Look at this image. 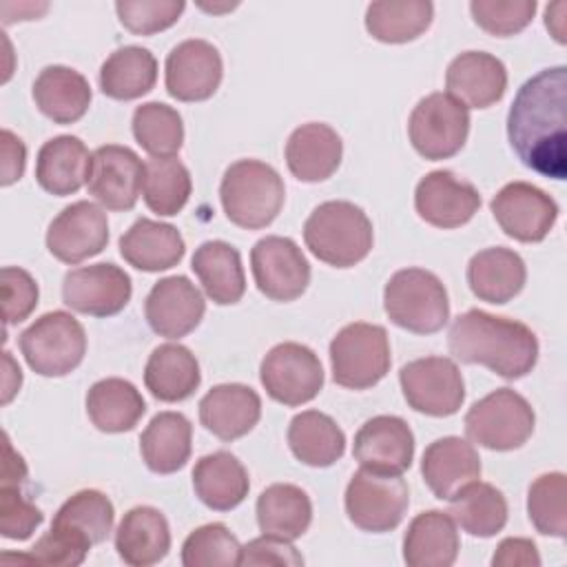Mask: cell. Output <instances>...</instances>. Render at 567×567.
<instances>
[{
    "label": "cell",
    "mask_w": 567,
    "mask_h": 567,
    "mask_svg": "<svg viewBox=\"0 0 567 567\" xmlns=\"http://www.w3.org/2000/svg\"><path fill=\"white\" fill-rule=\"evenodd\" d=\"M507 140L523 166L549 179L567 175V69H543L514 95Z\"/></svg>",
    "instance_id": "6da1fadb"
},
{
    "label": "cell",
    "mask_w": 567,
    "mask_h": 567,
    "mask_svg": "<svg viewBox=\"0 0 567 567\" xmlns=\"http://www.w3.org/2000/svg\"><path fill=\"white\" fill-rule=\"evenodd\" d=\"M447 346L456 361L485 365L509 381L529 374L538 361V339L529 326L478 308L452 321Z\"/></svg>",
    "instance_id": "7a4b0ae2"
},
{
    "label": "cell",
    "mask_w": 567,
    "mask_h": 567,
    "mask_svg": "<svg viewBox=\"0 0 567 567\" xmlns=\"http://www.w3.org/2000/svg\"><path fill=\"white\" fill-rule=\"evenodd\" d=\"M303 241L319 261L334 268H352L372 250V221L361 206L330 199L308 215Z\"/></svg>",
    "instance_id": "3957f363"
},
{
    "label": "cell",
    "mask_w": 567,
    "mask_h": 567,
    "mask_svg": "<svg viewBox=\"0 0 567 567\" xmlns=\"http://www.w3.org/2000/svg\"><path fill=\"white\" fill-rule=\"evenodd\" d=\"M219 199L226 217L246 230L272 224L284 206L286 186L279 173L261 159H237L221 177Z\"/></svg>",
    "instance_id": "277c9868"
},
{
    "label": "cell",
    "mask_w": 567,
    "mask_h": 567,
    "mask_svg": "<svg viewBox=\"0 0 567 567\" xmlns=\"http://www.w3.org/2000/svg\"><path fill=\"white\" fill-rule=\"evenodd\" d=\"M383 308L394 326L414 334H434L450 319L447 290L425 268L396 270L383 288Z\"/></svg>",
    "instance_id": "5b68a950"
},
{
    "label": "cell",
    "mask_w": 567,
    "mask_h": 567,
    "mask_svg": "<svg viewBox=\"0 0 567 567\" xmlns=\"http://www.w3.org/2000/svg\"><path fill=\"white\" fill-rule=\"evenodd\" d=\"M390 339L383 326L354 321L330 341L332 381L348 390H368L390 370Z\"/></svg>",
    "instance_id": "8992f818"
},
{
    "label": "cell",
    "mask_w": 567,
    "mask_h": 567,
    "mask_svg": "<svg viewBox=\"0 0 567 567\" xmlns=\"http://www.w3.org/2000/svg\"><path fill=\"white\" fill-rule=\"evenodd\" d=\"M20 352L35 374L66 377L86 354V332L71 312H44L20 334Z\"/></svg>",
    "instance_id": "52a82bcc"
},
{
    "label": "cell",
    "mask_w": 567,
    "mask_h": 567,
    "mask_svg": "<svg viewBox=\"0 0 567 567\" xmlns=\"http://www.w3.org/2000/svg\"><path fill=\"white\" fill-rule=\"evenodd\" d=\"M536 414L529 401L512 388H498L478 399L465 414V432L481 447L509 452L534 434Z\"/></svg>",
    "instance_id": "ba28073f"
},
{
    "label": "cell",
    "mask_w": 567,
    "mask_h": 567,
    "mask_svg": "<svg viewBox=\"0 0 567 567\" xmlns=\"http://www.w3.org/2000/svg\"><path fill=\"white\" fill-rule=\"evenodd\" d=\"M343 505L354 527L383 534L403 520L410 505V489L401 474H381L361 467L346 487Z\"/></svg>",
    "instance_id": "9c48e42d"
},
{
    "label": "cell",
    "mask_w": 567,
    "mask_h": 567,
    "mask_svg": "<svg viewBox=\"0 0 567 567\" xmlns=\"http://www.w3.org/2000/svg\"><path fill=\"white\" fill-rule=\"evenodd\" d=\"M467 133V109L441 91L421 97L408 120V135L414 151L432 162L454 157L465 146Z\"/></svg>",
    "instance_id": "30bf717a"
},
{
    "label": "cell",
    "mask_w": 567,
    "mask_h": 567,
    "mask_svg": "<svg viewBox=\"0 0 567 567\" xmlns=\"http://www.w3.org/2000/svg\"><path fill=\"white\" fill-rule=\"evenodd\" d=\"M259 381L272 401L297 408L321 392L323 368L315 350L297 341H284L261 359Z\"/></svg>",
    "instance_id": "8fae6325"
},
{
    "label": "cell",
    "mask_w": 567,
    "mask_h": 567,
    "mask_svg": "<svg viewBox=\"0 0 567 567\" xmlns=\"http://www.w3.org/2000/svg\"><path fill=\"white\" fill-rule=\"evenodd\" d=\"M399 383L408 405L427 416H452L465 401L463 374L450 357H423L399 370Z\"/></svg>",
    "instance_id": "7c38bea8"
},
{
    "label": "cell",
    "mask_w": 567,
    "mask_h": 567,
    "mask_svg": "<svg viewBox=\"0 0 567 567\" xmlns=\"http://www.w3.org/2000/svg\"><path fill=\"white\" fill-rule=\"evenodd\" d=\"M501 230L523 244L543 241L558 219V204L529 182L505 184L489 202Z\"/></svg>",
    "instance_id": "4fadbf2b"
},
{
    "label": "cell",
    "mask_w": 567,
    "mask_h": 567,
    "mask_svg": "<svg viewBox=\"0 0 567 567\" xmlns=\"http://www.w3.org/2000/svg\"><path fill=\"white\" fill-rule=\"evenodd\" d=\"M250 268L259 292L272 301H295L310 284V264L290 237H261L250 250Z\"/></svg>",
    "instance_id": "5bb4252c"
},
{
    "label": "cell",
    "mask_w": 567,
    "mask_h": 567,
    "mask_svg": "<svg viewBox=\"0 0 567 567\" xmlns=\"http://www.w3.org/2000/svg\"><path fill=\"white\" fill-rule=\"evenodd\" d=\"M224 78V62L215 44L190 38L171 49L164 64V82L179 102H204L215 95Z\"/></svg>",
    "instance_id": "9a60e30c"
},
{
    "label": "cell",
    "mask_w": 567,
    "mask_h": 567,
    "mask_svg": "<svg viewBox=\"0 0 567 567\" xmlns=\"http://www.w3.org/2000/svg\"><path fill=\"white\" fill-rule=\"evenodd\" d=\"M86 188L104 208L131 210L144 188V164L128 146H97L91 155Z\"/></svg>",
    "instance_id": "2e32d148"
},
{
    "label": "cell",
    "mask_w": 567,
    "mask_h": 567,
    "mask_svg": "<svg viewBox=\"0 0 567 567\" xmlns=\"http://www.w3.org/2000/svg\"><path fill=\"white\" fill-rule=\"evenodd\" d=\"M133 295L128 272L115 264H93L69 270L62 281L64 303L89 317H113L126 308Z\"/></svg>",
    "instance_id": "e0dca14e"
},
{
    "label": "cell",
    "mask_w": 567,
    "mask_h": 567,
    "mask_svg": "<svg viewBox=\"0 0 567 567\" xmlns=\"http://www.w3.org/2000/svg\"><path fill=\"white\" fill-rule=\"evenodd\" d=\"M109 244V219L104 208L80 199L53 217L47 228V248L62 264H80L100 255Z\"/></svg>",
    "instance_id": "ac0fdd59"
},
{
    "label": "cell",
    "mask_w": 567,
    "mask_h": 567,
    "mask_svg": "<svg viewBox=\"0 0 567 567\" xmlns=\"http://www.w3.org/2000/svg\"><path fill=\"white\" fill-rule=\"evenodd\" d=\"M414 208L419 217L434 228H458L478 213L481 195L474 184L441 168L419 179Z\"/></svg>",
    "instance_id": "d6986e66"
},
{
    "label": "cell",
    "mask_w": 567,
    "mask_h": 567,
    "mask_svg": "<svg viewBox=\"0 0 567 567\" xmlns=\"http://www.w3.org/2000/svg\"><path fill=\"white\" fill-rule=\"evenodd\" d=\"M206 301L195 284L184 275H171L153 284L144 301L151 330L166 339L190 334L204 319Z\"/></svg>",
    "instance_id": "ffe728a7"
},
{
    "label": "cell",
    "mask_w": 567,
    "mask_h": 567,
    "mask_svg": "<svg viewBox=\"0 0 567 567\" xmlns=\"http://www.w3.org/2000/svg\"><path fill=\"white\" fill-rule=\"evenodd\" d=\"M352 456L365 470L403 474L414 458V434L401 416H372L354 434Z\"/></svg>",
    "instance_id": "44dd1931"
},
{
    "label": "cell",
    "mask_w": 567,
    "mask_h": 567,
    "mask_svg": "<svg viewBox=\"0 0 567 567\" xmlns=\"http://www.w3.org/2000/svg\"><path fill=\"white\" fill-rule=\"evenodd\" d=\"M445 89L465 109H487L505 95L507 69L492 53L463 51L447 64Z\"/></svg>",
    "instance_id": "7402d4cb"
},
{
    "label": "cell",
    "mask_w": 567,
    "mask_h": 567,
    "mask_svg": "<svg viewBox=\"0 0 567 567\" xmlns=\"http://www.w3.org/2000/svg\"><path fill=\"white\" fill-rule=\"evenodd\" d=\"M421 474L436 498L450 501L465 485L481 478V456L465 439L443 436L425 447Z\"/></svg>",
    "instance_id": "603a6c76"
},
{
    "label": "cell",
    "mask_w": 567,
    "mask_h": 567,
    "mask_svg": "<svg viewBox=\"0 0 567 567\" xmlns=\"http://www.w3.org/2000/svg\"><path fill=\"white\" fill-rule=\"evenodd\" d=\"M115 520L113 503L100 489H80L69 496L53 516L51 532L89 554L109 538Z\"/></svg>",
    "instance_id": "cb8c5ba5"
},
{
    "label": "cell",
    "mask_w": 567,
    "mask_h": 567,
    "mask_svg": "<svg viewBox=\"0 0 567 567\" xmlns=\"http://www.w3.org/2000/svg\"><path fill=\"white\" fill-rule=\"evenodd\" d=\"M261 416L259 394L244 383H221L210 388L199 401L202 425L221 441L246 436Z\"/></svg>",
    "instance_id": "d4e9b609"
},
{
    "label": "cell",
    "mask_w": 567,
    "mask_h": 567,
    "mask_svg": "<svg viewBox=\"0 0 567 567\" xmlns=\"http://www.w3.org/2000/svg\"><path fill=\"white\" fill-rule=\"evenodd\" d=\"M343 157L339 133L323 122L297 126L286 142L288 171L306 184H317L332 177Z\"/></svg>",
    "instance_id": "484cf974"
},
{
    "label": "cell",
    "mask_w": 567,
    "mask_h": 567,
    "mask_svg": "<svg viewBox=\"0 0 567 567\" xmlns=\"http://www.w3.org/2000/svg\"><path fill=\"white\" fill-rule=\"evenodd\" d=\"M86 144L75 135H55L47 140L35 157V179L42 190L55 197L78 193L91 171Z\"/></svg>",
    "instance_id": "4316f807"
},
{
    "label": "cell",
    "mask_w": 567,
    "mask_h": 567,
    "mask_svg": "<svg viewBox=\"0 0 567 567\" xmlns=\"http://www.w3.org/2000/svg\"><path fill=\"white\" fill-rule=\"evenodd\" d=\"M115 549L131 567H148L164 560L171 549L166 516L151 505L131 507L115 529Z\"/></svg>",
    "instance_id": "83f0119b"
},
{
    "label": "cell",
    "mask_w": 567,
    "mask_h": 567,
    "mask_svg": "<svg viewBox=\"0 0 567 567\" xmlns=\"http://www.w3.org/2000/svg\"><path fill=\"white\" fill-rule=\"evenodd\" d=\"M461 549L456 523L447 512L416 514L403 536V560L410 567H450Z\"/></svg>",
    "instance_id": "f1b7e54d"
},
{
    "label": "cell",
    "mask_w": 567,
    "mask_h": 567,
    "mask_svg": "<svg viewBox=\"0 0 567 567\" xmlns=\"http://www.w3.org/2000/svg\"><path fill=\"white\" fill-rule=\"evenodd\" d=\"M186 252L184 237L173 224L140 217L122 237L120 255L144 272H159L177 266Z\"/></svg>",
    "instance_id": "f546056e"
},
{
    "label": "cell",
    "mask_w": 567,
    "mask_h": 567,
    "mask_svg": "<svg viewBox=\"0 0 567 567\" xmlns=\"http://www.w3.org/2000/svg\"><path fill=\"white\" fill-rule=\"evenodd\" d=\"M33 102L55 124H73L84 117L91 104L89 80L64 64L44 66L33 82Z\"/></svg>",
    "instance_id": "4dcf8cb0"
},
{
    "label": "cell",
    "mask_w": 567,
    "mask_h": 567,
    "mask_svg": "<svg viewBox=\"0 0 567 567\" xmlns=\"http://www.w3.org/2000/svg\"><path fill=\"white\" fill-rule=\"evenodd\" d=\"M527 268L518 252L494 246L472 255L467 264V286L481 301L507 303L525 286Z\"/></svg>",
    "instance_id": "1f68e13d"
},
{
    "label": "cell",
    "mask_w": 567,
    "mask_h": 567,
    "mask_svg": "<svg viewBox=\"0 0 567 567\" xmlns=\"http://www.w3.org/2000/svg\"><path fill=\"white\" fill-rule=\"evenodd\" d=\"M193 489L208 509L230 512L248 496L250 481L241 461L235 454L219 450L195 463Z\"/></svg>",
    "instance_id": "d6a6232c"
},
{
    "label": "cell",
    "mask_w": 567,
    "mask_h": 567,
    "mask_svg": "<svg viewBox=\"0 0 567 567\" xmlns=\"http://www.w3.org/2000/svg\"><path fill=\"white\" fill-rule=\"evenodd\" d=\"M190 268L197 275L208 299H213L217 306H233L246 292L241 255L228 241H204L199 248H195Z\"/></svg>",
    "instance_id": "836d02e7"
},
{
    "label": "cell",
    "mask_w": 567,
    "mask_h": 567,
    "mask_svg": "<svg viewBox=\"0 0 567 567\" xmlns=\"http://www.w3.org/2000/svg\"><path fill=\"white\" fill-rule=\"evenodd\" d=\"M199 363L195 354L182 343L157 346L144 368L146 390L164 403L188 399L199 388Z\"/></svg>",
    "instance_id": "e575fe53"
},
{
    "label": "cell",
    "mask_w": 567,
    "mask_h": 567,
    "mask_svg": "<svg viewBox=\"0 0 567 567\" xmlns=\"http://www.w3.org/2000/svg\"><path fill=\"white\" fill-rule=\"evenodd\" d=\"M144 412V396L126 379L106 377L95 381L86 392V414L100 432H128L140 423Z\"/></svg>",
    "instance_id": "d590c367"
},
{
    "label": "cell",
    "mask_w": 567,
    "mask_h": 567,
    "mask_svg": "<svg viewBox=\"0 0 567 567\" xmlns=\"http://www.w3.org/2000/svg\"><path fill=\"white\" fill-rule=\"evenodd\" d=\"M193 425L182 412H159L140 436V452L155 474H173L190 458Z\"/></svg>",
    "instance_id": "8d00e7d4"
},
{
    "label": "cell",
    "mask_w": 567,
    "mask_h": 567,
    "mask_svg": "<svg viewBox=\"0 0 567 567\" xmlns=\"http://www.w3.org/2000/svg\"><path fill=\"white\" fill-rule=\"evenodd\" d=\"M255 514L261 534L295 540L310 527L312 503L299 485L272 483L259 494Z\"/></svg>",
    "instance_id": "74e56055"
},
{
    "label": "cell",
    "mask_w": 567,
    "mask_h": 567,
    "mask_svg": "<svg viewBox=\"0 0 567 567\" xmlns=\"http://www.w3.org/2000/svg\"><path fill=\"white\" fill-rule=\"evenodd\" d=\"M288 445L297 461L310 467H330L346 452V434L337 421L319 410H303L288 425Z\"/></svg>",
    "instance_id": "f35d334b"
},
{
    "label": "cell",
    "mask_w": 567,
    "mask_h": 567,
    "mask_svg": "<svg viewBox=\"0 0 567 567\" xmlns=\"http://www.w3.org/2000/svg\"><path fill=\"white\" fill-rule=\"evenodd\" d=\"M157 82V60L144 47L115 49L100 66V89L106 97L131 102L146 95Z\"/></svg>",
    "instance_id": "ab89813d"
},
{
    "label": "cell",
    "mask_w": 567,
    "mask_h": 567,
    "mask_svg": "<svg viewBox=\"0 0 567 567\" xmlns=\"http://www.w3.org/2000/svg\"><path fill=\"white\" fill-rule=\"evenodd\" d=\"M432 18L430 0H379L365 9V29L379 42L405 44L425 33Z\"/></svg>",
    "instance_id": "60d3db41"
},
{
    "label": "cell",
    "mask_w": 567,
    "mask_h": 567,
    "mask_svg": "<svg viewBox=\"0 0 567 567\" xmlns=\"http://www.w3.org/2000/svg\"><path fill=\"white\" fill-rule=\"evenodd\" d=\"M447 514L470 536L492 538L507 523V501L492 483L474 481L450 498Z\"/></svg>",
    "instance_id": "b9f144b4"
},
{
    "label": "cell",
    "mask_w": 567,
    "mask_h": 567,
    "mask_svg": "<svg viewBox=\"0 0 567 567\" xmlns=\"http://www.w3.org/2000/svg\"><path fill=\"white\" fill-rule=\"evenodd\" d=\"M190 173L175 157H153L144 164V204L162 215H177L190 197Z\"/></svg>",
    "instance_id": "7bdbcfd3"
},
{
    "label": "cell",
    "mask_w": 567,
    "mask_h": 567,
    "mask_svg": "<svg viewBox=\"0 0 567 567\" xmlns=\"http://www.w3.org/2000/svg\"><path fill=\"white\" fill-rule=\"evenodd\" d=\"M133 137L151 157H175L184 144V122L164 102H144L133 113Z\"/></svg>",
    "instance_id": "ee69618b"
},
{
    "label": "cell",
    "mask_w": 567,
    "mask_h": 567,
    "mask_svg": "<svg viewBox=\"0 0 567 567\" xmlns=\"http://www.w3.org/2000/svg\"><path fill=\"white\" fill-rule=\"evenodd\" d=\"M567 478L563 472L540 474L527 489V516L538 534L565 538L567 534Z\"/></svg>",
    "instance_id": "f6af8a7d"
},
{
    "label": "cell",
    "mask_w": 567,
    "mask_h": 567,
    "mask_svg": "<svg viewBox=\"0 0 567 567\" xmlns=\"http://www.w3.org/2000/svg\"><path fill=\"white\" fill-rule=\"evenodd\" d=\"M241 545L224 523H208L190 532L182 545L184 567H235Z\"/></svg>",
    "instance_id": "bcb514c9"
},
{
    "label": "cell",
    "mask_w": 567,
    "mask_h": 567,
    "mask_svg": "<svg viewBox=\"0 0 567 567\" xmlns=\"http://www.w3.org/2000/svg\"><path fill=\"white\" fill-rule=\"evenodd\" d=\"M536 7V0H472L470 13L485 33L507 38L532 22Z\"/></svg>",
    "instance_id": "7dc6e473"
},
{
    "label": "cell",
    "mask_w": 567,
    "mask_h": 567,
    "mask_svg": "<svg viewBox=\"0 0 567 567\" xmlns=\"http://www.w3.org/2000/svg\"><path fill=\"white\" fill-rule=\"evenodd\" d=\"M184 0H117L115 11L124 29L135 35H153L173 27L182 11Z\"/></svg>",
    "instance_id": "c3c4849f"
},
{
    "label": "cell",
    "mask_w": 567,
    "mask_h": 567,
    "mask_svg": "<svg viewBox=\"0 0 567 567\" xmlns=\"http://www.w3.org/2000/svg\"><path fill=\"white\" fill-rule=\"evenodd\" d=\"M18 481H2L0 485V534L9 540H27L44 520V514L31 503Z\"/></svg>",
    "instance_id": "681fc988"
},
{
    "label": "cell",
    "mask_w": 567,
    "mask_h": 567,
    "mask_svg": "<svg viewBox=\"0 0 567 567\" xmlns=\"http://www.w3.org/2000/svg\"><path fill=\"white\" fill-rule=\"evenodd\" d=\"M38 284L24 268H2V315L7 326L24 321L38 306Z\"/></svg>",
    "instance_id": "f907efd6"
},
{
    "label": "cell",
    "mask_w": 567,
    "mask_h": 567,
    "mask_svg": "<svg viewBox=\"0 0 567 567\" xmlns=\"http://www.w3.org/2000/svg\"><path fill=\"white\" fill-rule=\"evenodd\" d=\"M241 567H261V565H284V567H301L303 556L297 551L290 540L277 536H259L241 547L239 556Z\"/></svg>",
    "instance_id": "816d5d0a"
},
{
    "label": "cell",
    "mask_w": 567,
    "mask_h": 567,
    "mask_svg": "<svg viewBox=\"0 0 567 567\" xmlns=\"http://www.w3.org/2000/svg\"><path fill=\"white\" fill-rule=\"evenodd\" d=\"M494 567H538L540 554L532 538H503L492 556Z\"/></svg>",
    "instance_id": "f5cc1de1"
},
{
    "label": "cell",
    "mask_w": 567,
    "mask_h": 567,
    "mask_svg": "<svg viewBox=\"0 0 567 567\" xmlns=\"http://www.w3.org/2000/svg\"><path fill=\"white\" fill-rule=\"evenodd\" d=\"M0 140H2V179H0V184L11 186L24 173L27 148H24L22 140L7 128L0 133Z\"/></svg>",
    "instance_id": "db71d44e"
},
{
    "label": "cell",
    "mask_w": 567,
    "mask_h": 567,
    "mask_svg": "<svg viewBox=\"0 0 567 567\" xmlns=\"http://www.w3.org/2000/svg\"><path fill=\"white\" fill-rule=\"evenodd\" d=\"M565 11H567L565 2H554V4H547L545 9V27L551 31L556 42L560 44H565V18H563Z\"/></svg>",
    "instance_id": "11a10c76"
},
{
    "label": "cell",
    "mask_w": 567,
    "mask_h": 567,
    "mask_svg": "<svg viewBox=\"0 0 567 567\" xmlns=\"http://www.w3.org/2000/svg\"><path fill=\"white\" fill-rule=\"evenodd\" d=\"M4 354V368H7V374H4V392H2V403H9L13 399V394L20 390V383H22V372L20 368L13 363L11 354L9 352H2Z\"/></svg>",
    "instance_id": "9f6ffc18"
}]
</instances>
